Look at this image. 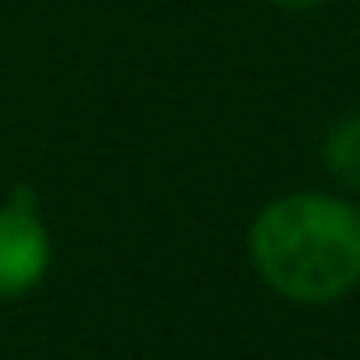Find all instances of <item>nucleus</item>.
I'll list each match as a JSON object with an SVG mask.
<instances>
[{
    "label": "nucleus",
    "instance_id": "nucleus-1",
    "mask_svg": "<svg viewBox=\"0 0 360 360\" xmlns=\"http://www.w3.org/2000/svg\"><path fill=\"white\" fill-rule=\"evenodd\" d=\"M259 280L297 305H330L360 284V208L335 191H288L250 225Z\"/></svg>",
    "mask_w": 360,
    "mask_h": 360
},
{
    "label": "nucleus",
    "instance_id": "nucleus-2",
    "mask_svg": "<svg viewBox=\"0 0 360 360\" xmlns=\"http://www.w3.org/2000/svg\"><path fill=\"white\" fill-rule=\"evenodd\" d=\"M51 271V229L39 217L30 187H18L0 204V297H26Z\"/></svg>",
    "mask_w": 360,
    "mask_h": 360
},
{
    "label": "nucleus",
    "instance_id": "nucleus-3",
    "mask_svg": "<svg viewBox=\"0 0 360 360\" xmlns=\"http://www.w3.org/2000/svg\"><path fill=\"white\" fill-rule=\"evenodd\" d=\"M322 165L343 191H360V110H347L326 127Z\"/></svg>",
    "mask_w": 360,
    "mask_h": 360
},
{
    "label": "nucleus",
    "instance_id": "nucleus-4",
    "mask_svg": "<svg viewBox=\"0 0 360 360\" xmlns=\"http://www.w3.org/2000/svg\"><path fill=\"white\" fill-rule=\"evenodd\" d=\"M271 9H280V13H314V9H322L326 0H267Z\"/></svg>",
    "mask_w": 360,
    "mask_h": 360
}]
</instances>
